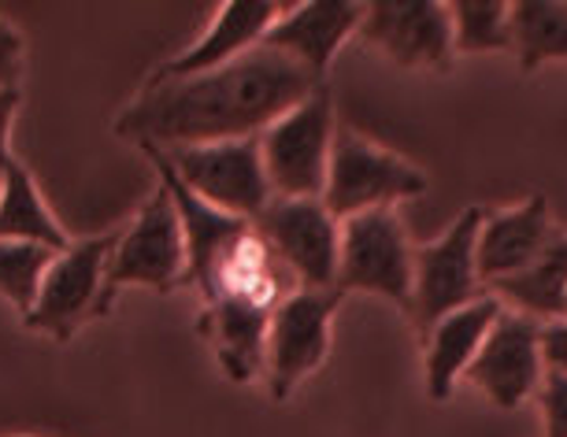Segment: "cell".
Segmentation results:
<instances>
[{"label": "cell", "mask_w": 567, "mask_h": 437, "mask_svg": "<svg viewBox=\"0 0 567 437\" xmlns=\"http://www.w3.org/2000/svg\"><path fill=\"white\" fill-rule=\"evenodd\" d=\"M316 85L323 82H316L282 52L256 45L216 71L148 82L142 97L120 115L115 131L145 148L260 137L275 119L297 108Z\"/></svg>", "instance_id": "obj_1"}, {"label": "cell", "mask_w": 567, "mask_h": 437, "mask_svg": "<svg viewBox=\"0 0 567 437\" xmlns=\"http://www.w3.org/2000/svg\"><path fill=\"white\" fill-rule=\"evenodd\" d=\"M164 159V167L208 208L227 211L245 222H256L271 205V186L260 159L256 137L212 145H182V148H145Z\"/></svg>", "instance_id": "obj_2"}, {"label": "cell", "mask_w": 567, "mask_h": 437, "mask_svg": "<svg viewBox=\"0 0 567 437\" xmlns=\"http://www.w3.org/2000/svg\"><path fill=\"white\" fill-rule=\"evenodd\" d=\"M334 131L338 123L330 90L316 85L297 108H290L282 119H275L256 137L267 170V186H271L275 197H323Z\"/></svg>", "instance_id": "obj_3"}, {"label": "cell", "mask_w": 567, "mask_h": 437, "mask_svg": "<svg viewBox=\"0 0 567 437\" xmlns=\"http://www.w3.org/2000/svg\"><path fill=\"white\" fill-rule=\"evenodd\" d=\"M426 175L412 167L409 159L386 153L382 145L368 142V137L352 131H334V145H330L327 164V186L323 205L338 222L360 211L398 208L401 200L423 197Z\"/></svg>", "instance_id": "obj_4"}, {"label": "cell", "mask_w": 567, "mask_h": 437, "mask_svg": "<svg viewBox=\"0 0 567 437\" xmlns=\"http://www.w3.org/2000/svg\"><path fill=\"white\" fill-rule=\"evenodd\" d=\"M412 241L398 208L360 211L341 219L338 238V293H374L412 304Z\"/></svg>", "instance_id": "obj_5"}, {"label": "cell", "mask_w": 567, "mask_h": 437, "mask_svg": "<svg viewBox=\"0 0 567 437\" xmlns=\"http://www.w3.org/2000/svg\"><path fill=\"white\" fill-rule=\"evenodd\" d=\"M182 282H186V241H182L175 200L159 183V189L145 200L131 227L115 233L109 274H104V304L112 308L123 285L178 290Z\"/></svg>", "instance_id": "obj_6"}, {"label": "cell", "mask_w": 567, "mask_h": 437, "mask_svg": "<svg viewBox=\"0 0 567 437\" xmlns=\"http://www.w3.org/2000/svg\"><path fill=\"white\" fill-rule=\"evenodd\" d=\"M252 227L297 290H338L341 222L330 216L323 200L271 197Z\"/></svg>", "instance_id": "obj_7"}, {"label": "cell", "mask_w": 567, "mask_h": 437, "mask_svg": "<svg viewBox=\"0 0 567 437\" xmlns=\"http://www.w3.org/2000/svg\"><path fill=\"white\" fill-rule=\"evenodd\" d=\"M112 244L115 233H101V238L71 241L68 249L52 256L41 290L27 312V326L52 334L56 341H68L82 323L109 315L104 274H109Z\"/></svg>", "instance_id": "obj_8"}, {"label": "cell", "mask_w": 567, "mask_h": 437, "mask_svg": "<svg viewBox=\"0 0 567 437\" xmlns=\"http://www.w3.org/2000/svg\"><path fill=\"white\" fill-rule=\"evenodd\" d=\"M486 211L467 208L442 238L431 244H420L412 252V304L409 312L415 326L431 330L437 319L449 312L478 301L486 290L478 282V263H475V244L478 230H483Z\"/></svg>", "instance_id": "obj_9"}, {"label": "cell", "mask_w": 567, "mask_h": 437, "mask_svg": "<svg viewBox=\"0 0 567 437\" xmlns=\"http://www.w3.org/2000/svg\"><path fill=\"white\" fill-rule=\"evenodd\" d=\"M338 304V290H293L275 304L264 341V375L275 400H290V393L323 367Z\"/></svg>", "instance_id": "obj_10"}, {"label": "cell", "mask_w": 567, "mask_h": 437, "mask_svg": "<svg viewBox=\"0 0 567 437\" xmlns=\"http://www.w3.org/2000/svg\"><path fill=\"white\" fill-rule=\"evenodd\" d=\"M542 323L519 312H501L489 326L483 348L464 371V382H471L483 397H489L497 408H519L527 404L542 386L545 364L538 345Z\"/></svg>", "instance_id": "obj_11"}, {"label": "cell", "mask_w": 567, "mask_h": 437, "mask_svg": "<svg viewBox=\"0 0 567 437\" xmlns=\"http://www.w3.org/2000/svg\"><path fill=\"white\" fill-rule=\"evenodd\" d=\"M357 34L379 52H386L401 67L449 71L456 56L449 4H423V0H404V4L379 0V4H363Z\"/></svg>", "instance_id": "obj_12"}, {"label": "cell", "mask_w": 567, "mask_h": 437, "mask_svg": "<svg viewBox=\"0 0 567 437\" xmlns=\"http://www.w3.org/2000/svg\"><path fill=\"white\" fill-rule=\"evenodd\" d=\"M363 4L352 0H316V4H286L260 45L282 52L297 67H305L316 82H323L338 49L360 30Z\"/></svg>", "instance_id": "obj_13"}, {"label": "cell", "mask_w": 567, "mask_h": 437, "mask_svg": "<svg viewBox=\"0 0 567 437\" xmlns=\"http://www.w3.org/2000/svg\"><path fill=\"white\" fill-rule=\"evenodd\" d=\"M556 238L553 216L545 197H530L527 205L494 211L483 219L475 244V263H478V282L483 290H489L501 279H512L523 268H530L538 256L549 249V241Z\"/></svg>", "instance_id": "obj_14"}, {"label": "cell", "mask_w": 567, "mask_h": 437, "mask_svg": "<svg viewBox=\"0 0 567 437\" xmlns=\"http://www.w3.org/2000/svg\"><path fill=\"white\" fill-rule=\"evenodd\" d=\"M278 15H282V4H271V0H252V4L234 0V4H223L219 12L212 15V23L205 27V34L189 49H182L178 56H171L164 67L153 74V82L189 79V74L216 71L223 63L245 56L249 49L260 45Z\"/></svg>", "instance_id": "obj_15"}, {"label": "cell", "mask_w": 567, "mask_h": 437, "mask_svg": "<svg viewBox=\"0 0 567 437\" xmlns=\"http://www.w3.org/2000/svg\"><path fill=\"white\" fill-rule=\"evenodd\" d=\"M505 312V304L494 293H483L478 301H471L456 312H449L445 319L426 330V393L434 400H445L456 389V382L464 378V371L471 367V360L483 348V341L494 326V319Z\"/></svg>", "instance_id": "obj_16"}, {"label": "cell", "mask_w": 567, "mask_h": 437, "mask_svg": "<svg viewBox=\"0 0 567 437\" xmlns=\"http://www.w3.org/2000/svg\"><path fill=\"white\" fill-rule=\"evenodd\" d=\"M275 308L252 301H216L205 304L197 326L216 353L230 382H252L264 375V341Z\"/></svg>", "instance_id": "obj_17"}, {"label": "cell", "mask_w": 567, "mask_h": 437, "mask_svg": "<svg viewBox=\"0 0 567 437\" xmlns=\"http://www.w3.org/2000/svg\"><path fill=\"white\" fill-rule=\"evenodd\" d=\"M508 312L530 315L538 323H553V319L567 315V233H556L538 260L523 268L512 279H501L489 285Z\"/></svg>", "instance_id": "obj_18"}, {"label": "cell", "mask_w": 567, "mask_h": 437, "mask_svg": "<svg viewBox=\"0 0 567 437\" xmlns=\"http://www.w3.org/2000/svg\"><path fill=\"white\" fill-rule=\"evenodd\" d=\"M0 241H27L52 252H63L71 244L41 197L34 175L19 159L0 170Z\"/></svg>", "instance_id": "obj_19"}, {"label": "cell", "mask_w": 567, "mask_h": 437, "mask_svg": "<svg viewBox=\"0 0 567 437\" xmlns=\"http://www.w3.org/2000/svg\"><path fill=\"white\" fill-rule=\"evenodd\" d=\"M512 52L519 67L534 71L549 60H567V4H512Z\"/></svg>", "instance_id": "obj_20"}, {"label": "cell", "mask_w": 567, "mask_h": 437, "mask_svg": "<svg viewBox=\"0 0 567 437\" xmlns=\"http://www.w3.org/2000/svg\"><path fill=\"white\" fill-rule=\"evenodd\" d=\"M449 15H453L456 52L512 49V4L505 0H456V4H449Z\"/></svg>", "instance_id": "obj_21"}, {"label": "cell", "mask_w": 567, "mask_h": 437, "mask_svg": "<svg viewBox=\"0 0 567 437\" xmlns=\"http://www.w3.org/2000/svg\"><path fill=\"white\" fill-rule=\"evenodd\" d=\"M52 249H41V244H27V241H0V296L12 301L19 312H30L34 296L41 290V279H45L49 263H52Z\"/></svg>", "instance_id": "obj_22"}, {"label": "cell", "mask_w": 567, "mask_h": 437, "mask_svg": "<svg viewBox=\"0 0 567 437\" xmlns=\"http://www.w3.org/2000/svg\"><path fill=\"white\" fill-rule=\"evenodd\" d=\"M534 397L542 400V419H545V437H567V375L545 371L542 386Z\"/></svg>", "instance_id": "obj_23"}, {"label": "cell", "mask_w": 567, "mask_h": 437, "mask_svg": "<svg viewBox=\"0 0 567 437\" xmlns=\"http://www.w3.org/2000/svg\"><path fill=\"white\" fill-rule=\"evenodd\" d=\"M19 74H23V34L0 19V90L19 85Z\"/></svg>", "instance_id": "obj_24"}, {"label": "cell", "mask_w": 567, "mask_h": 437, "mask_svg": "<svg viewBox=\"0 0 567 437\" xmlns=\"http://www.w3.org/2000/svg\"><path fill=\"white\" fill-rule=\"evenodd\" d=\"M538 345H542V364H545V371L567 375V315L564 319H553V323H542Z\"/></svg>", "instance_id": "obj_25"}, {"label": "cell", "mask_w": 567, "mask_h": 437, "mask_svg": "<svg viewBox=\"0 0 567 437\" xmlns=\"http://www.w3.org/2000/svg\"><path fill=\"white\" fill-rule=\"evenodd\" d=\"M19 112V85H8L0 90V170L12 164V123Z\"/></svg>", "instance_id": "obj_26"}]
</instances>
